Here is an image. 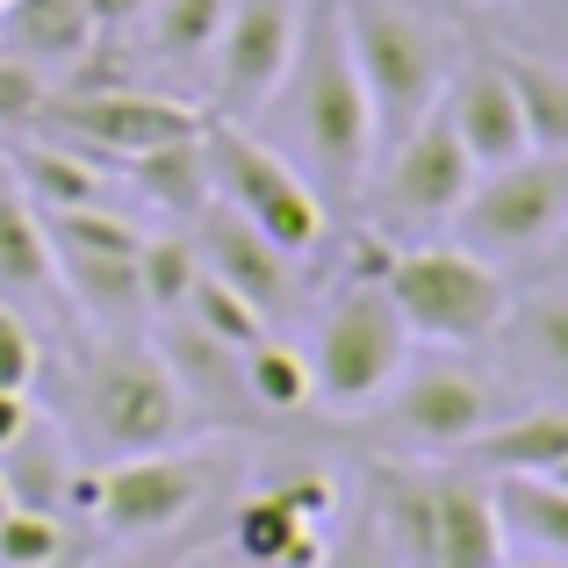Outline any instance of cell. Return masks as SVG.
Returning <instances> with one entry per match:
<instances>
[{
	"label": "cell",
	"mask_w": 568,
	"mask_h": 568,
	"mask_svg": "<svg viewBox=\"0 0 568 568\" xmlns=\"http://www.w3.org/2000/svg\"><path fill=\"white\" fill-rule=\"evenodd\" d=\"M303 532H317V526H310V518L295 511L281 489H260V497H245V504L231 511V547H237L252 568H281V555H288Z\"/></svg>",
	"instance_id": "cell-27"
},
{
	"label": "cell",
	"mask_w": 568,
	"mask_h": 568,
	"mask_svg": "<svg viewBox=\"0 0 568 568\" xmlns=\"http://www.w3.org/2000/svg\"><path fill=\"white\" fill-rule=\"evenodd\" d=\"M0 483H8V504L14 511H65L72 497V454L51 425L29 417L8 446H0Z\"/></svg>",
	"instance_id": "cell-21"
},
{
	"label": "cell",
	"mask_w": 568,
	"mask_h": 568,
	"mask_svg": "<svg viewBox=\"0 0 568 568\" xmlns=\"http://www.w3.org/2000/svg\"><path fill=\"white\" fill-rule=\"evenodd\" d=\"M274 101L295 123L303 181L332 202H353L367 187V166H375V123H367V94L346 51L338 0H303V37H295L288 80H281Z\"/></svg>",
	"instance_id": "cell-1"
},
{
	"label": "cell",
	"mask_w": 568,
	"mask_h": 568,
	"mask_svg": "<svg viewBox=\"0 0 568 568\" xmlns=\"http://www.w3.org/2000/svg\"><path fill=\"white\" fill-rule=\"evenodd\" d=\"M382 288H388V303H396L410 346H439V353L489 346L497 324H504V310H511V281H504V266H489L483 252L454 245V237L396 245Z\"/></svg>",
	"instance_id": "cell-4"
},
{
	"label": "cell",
	"mask_w": 568,
	"mask_h": 568,
	"mask_svg": "<svg viewBox=\"0 0 568 568\" xmlns=\"http://www.w3.org/2000/svg\"><path fill=\"white\" fill-rule=\"evenodd\" d=\"M223 14H231V0H152V8H144V22H152V58L173 65V72L202 65V58L216 51Z\"/></svg>",
	"instance_id": "cell-26"
},
{
	"label": "cell",
	"mask_w": 568,
	"mask_h": 568,
	"mask_svg": "<svg viewBox=\"0 0 568 568\" xmlns=\"http://www.w3.org/2000/svg\"><path fill=\"white\" fill-rule=\"evenodd\" d=\"M43 94H51V80H43L37 65H22V58L0 51V138H22V130L37 123Z\"/></svg>",
	"instance_id": "cell-31"
},
{
	"label": "cell",
	"mask_w": 568,
	"mask_h": 568,
	"mask_svg": "<svg viewBox=\"0 0 568 568\" xmlns=\"http://www.w3.org/2000/svg\"><path fill=\"white\" fill-rule=\"evenodd\" d=\"M29 130H51V138L80 144V152L109 159L115 173L130 159H144L152 144H173V138H194L202 130V109H187L181 94H159V87H101V94H43L37 123Z\"/></svg>",
	"instance_id": "cell-10"
},
{
	"label": "cell",
	"mask_w": 568,
	"mask_h": 568,
	"mask_svg": "<svg viewBox=\"0 0 568 568\" xmlns=\"http://www.w3.org/2000/svg\"><path fill=\"white\" fill-rule=\"evenodd\" d=\"M144 8H152V0H87V14H94V29H101V37H115V29L144 22Z\"/></svg>",
	"instance_id": "cell-35"
},
{
	"label": "cell",
	"mask_w": 568,
	"mask_h": 568,
	"mask_svg": "<svg viewBox=\"0 0 568 568\" xmlns=\"http://www.w3.org/2000/svg\"><path fill=\"white\" fill-rule=\"evenodd\" d=\"M518 94V115H526V144L532 152H568V72L555 58H532L526 43H489Z\"/></svg>",
	"instance_id": "cell-24"
},
{
	"label": "cell",
	"mask_w": 568,
	"mask_h": 568,
	"mask_svg": "<svg viewBox=\"0 0 568 568\" xmlns=\"http://www.w3.org/2000/svg\"><path fill=\"white\" fill-rule=\"evenodd\" d=\"M37 295H58L51 274V237H43V216L22 187H14L8 159H0V303H37Z\"/></svg>",
	"instance_id": "cell-19"
},
{
	"label": "cell",
	"mask_w": 568,
	"mask_h": 568,
	"mask_svg": "<svg viewBox=\"0 0 568 568\" xmlns=\"http://www.w3.org/2000/svg\"><path fill=\"white\" fill-rule=\"evenodd\" d=\"M181 317L194 324V332H209L216 346H231V353H245V346H260V338H266V310H252L245 295L223 288L216 274H194V288H187Z\"/></svg>",
	"instance_id": "cell-28"
},
{
	"label": "cell",
	"mask_w": 568,
	"mask_h": 568,
	"mask_svg": "<svg viewBox=\"0 0 568 568\" xmlns=\"http://www.w3.org/2000/svg\"><path fill=\"white\" fill-rule=\"evenodd\" d=\"M568 223V152H518L511 166L475 173V187L454 209V245L483 252L489 266L540 260Z\"/></svg>",
	"instance_id": "cell-7"
},
{
	"label": "cell",
	"mask_w": 568,
	"mask_h": 568,
	"mask_svg": "<svg viewBox=\"0 0 568 568\" xmlns=\"http://www.w3.org/2000/svg\"><path fill=\"white\" fill-rule=\"evenodd\" d=\"M181 231L194 237V260H202V274H216L223 288H237L252 310H288L295 303V260L281 245H266L260 231H252L245 216H231V209L209 194V209L194 223H181Z\"/></svg>",
	"instance_id": "cell-14"
},
{
	"label": "cell",
	"mask_w": 568,
	"mask_h": 568,
	"mask_svg": "<svg viewBox=\"0 0 568 568\" xmlns=\"http://www.w3.org/2000/svg\"><path fill=\"white\" fill-rule=\"evenodd\" d=\"M216 454H181V446H152V454H123L101 475H72V497L87 504L109 540H159V532L187 526V511H202V497L216 489Z\"/></svg>",
	"instance_id": "cell-8"
},
{
	"label": "cell",
	"mask_w": 568,
	"mask_h": 568,
	"mask_svg": "<svg viewBox=\"0 0 568 568\" xmlns=\"http://www.w3.org/2000/svg\"><path fill=\"white\" fill-rule=\"evenodd\" d=\"M468 8H526V0H468Z\"/></svg>",
	"instance_id": "cell-40"
},
{
	"label": "cell",
	"mask_w": 568,
	"mask_h": 568,
	"mask_svg": "<svg viewBox=\"0 0 568 568\" xmlns=\"http://www.w3.org/2000/svg\"><path fill=\"white\" fill-rule=\"evenodd\" d=\"M468 475H555L568 460V403H540V410H504L489 432L460 446Z\"/></svg>",
	"instance_id": "cell-16"
},
{
	"label": "cell",
	"mask_w": 568,
	"mask_h": 568,
	"mask_svg": "<svg viewBox=\"0 0 568 568\" xmlns=\"http://www.w3.org/2000/svg\"><path fill=\"white\" fill-rule=\"evenodd\" d=\"M194 274H202V260H194L187 231H159V237L138 245V281H144V310H152V317H181Z\"/></svg>",
	"instance_id": "cell-29"
},
{
	"label": "cell",
	"mask_w": 568,
	"mask_h": 568,
	"mask_svg": "<svg viewBox=\"0 0 568 568\" xmlns=\"http://www.w3.org/2000/svg\"><path fill=\"white\" fill-rule=\"evenodd\" d=\"M94 37L87 0H0V51L22 65H65L80 43Z\"/></svg>",
	"instance_id": "cell-20"
},
{
	"label": "cell",
	"mask_w": 568,
	"mask_h": 568,
	"mask_svg": "<svg viewBox=\"0 0 568 568\" xmlns=\"http://www.w3.org/2000/svg\"><path fill=\"white\" fill-rule=\"evenodd\" d=\"M555 483H568V460H561V468H555Z\"/></svg>",
	"instance_id": "cell-42"
},
{
	"label": "cell",
	"mask_w": 568,
	"mask_h": 568,
	"mask_svg": "<svg viewBox=\"0 0 568 568\" xmlns=\"http://www.w3.org/2000/svg\"><path fill=\"white\" fill-rule=\"evenodd\" d=\"M338 22H346V51H353V72H361L375 159H382L446 94L460 37L446 14H425L417 0H338Z\"/></svg>",
	"instance_id": "cell-2"
},
{
	"label": "cell",
	"mask_w": 568,
	"mask_h": 568,
	"mask_svg": "<svg viewBox=\"0 0 568 568\" xmlns=\"http://www.w3.org/2000/svg\"><path fill=\"white\" fill-rule=\"evenodd\" d=\"M123 181L173 223H194L209 209V159H202V130L194 138H173V144H152L144 159H130Z\"/></svg>",
	"instance_id": "cell-22"
},
{
	"label": "cell",
	"mask_w": 568,
	"mask_h": 568,
	"mask_svg": "<svg viewBox=\"0 0 568 568\" xmlns=\"http://www.w3.org/2000/svg\"><path fill=\"white\" fill-rule=\"evenodd\" d=\"M51 274L94 332H130L138 317H152L144 281H138V252H51Z\"/></svg>",
	"instance_id": "cell-18"
},
{
	"label": "cell",
	"mask_w": 568,
	"mask_h": 568,
	"mask_svg": "<svg viewBox=\"0 0 568 568\" xmlns=\"http://www.w3.org/2000/svg\"><path fill=\"white\" fill-rule=\"evenodd\" d=\"M332 568H403L396 561V547L382 540V526H375V511H361V526L346 532V547H338V555H324Z\"/></svg>",
	"instance_id": "cell-34"
},
{
	"label": "cell",
	"mask_w": 568,
	"mask_h": 568,
	"mask_svg": "<svg viewBox=\"0 0 568 568\" xmlns=\"http://www.w3.org/2000/svg\"><path fill=\"white\" fill-rule=\"evenodd\" d=\"M43 367V346H37V324L22 317L14 303H0V388H14V396H29V382H37Z\"/></svg>",
	"instance_id": "cell-32"
},
{
	"label": "cell",
	"mask_w": 568,
	"mask_h": 568,
	"mask_svg": "<svg viewBox=\"0 0 568 568\" xmlns=\"http://www.w3.org/2000/svg\"><path fill=\"white\" fill-rule=\"evenodd\" d=\"M489 497H497L504 540H526L532 555L568 561V483H555V475H489Z\"/></svg>",
	"instance_id": "cell-23"
},
{
	"label": "cell",
	"mask_w": 568,
	"mask_h": 568,
	"mask_svg": "<svg viewBox=\"0 0 568 568\" xmlns=\"http://www.w3.org/2000/svg\"><path fill=\"white\" fill-rule=\"evenodd\" d=\"M72 396H80L94 446H109V454H152L194 425V403L166 367V353L138 346L130 332H94L72 353Z\"/></svg>",
	"instance_id": "cell-3"
},
{
	"label": "cell",
	"mask_w": 568,
	"mask_h": 568,
	"mask_svg": "<svg viewBox=\"0 0 568 568\" xmlns=\"http://www.w3.org/2000/svg\"><path fill=\"white\" fill-rule=\"evenodd\" d=\"M532 29H540V37H547V43L561 51L555 65L568 72V0H540V8H532Z\"/></svg>",
	"instance_id": "cell-36"
},
{
	"label": "cell",
	"mask_w": 568,
	"mask_h": 568,
	"mask_svg": "<svg viewBox=\"0 0 568 568\" xmlns=\"http://www.w3.org/2000/svg\"><path fill=\"white\" fill-rule=\"evenodd\" d=\"M29 417H37V410H29V396H14V388H0V446H8L14 432L29 425Z\"/></svg>",
	"instance_id": "cell-38"
},
{
	"label": "cell",
	"mask_w": 568,
	"mask_h": 568,
	"mask_svg": "<svg viewBox=\"0 0 568 568\" xmlns=\"http://www.w3.org/2000/svg\"><path fill=\"white\" fill-rule=\"evenodd\" d=\"M202 159H209V194L231 216H245L266 245H281L288 260H310L332 237V209L303 181V166L274 152L266 138H252V123L231 115H202Z\"/></svg>",
	"instance_id": "cell-5"
},
{
	"label": "cell",
	"mask_w": 568,
	"mask_h": 568,
	"mask_svg": "<svg viewBox=\"0 0 568 568\" xmlns=\"http://www.w3.org/2000/svg\"><path fill=\"white\" fill-rule=\"evenodd\" d=\"M497 568H568V561H555V555H532V561H497Z\"/></svg>",
	"instance_id": "cell-39"
},
{
	"label": "cell",
	"mask_w": 568,
	"mask_h": 568,
	"mask_svg": "<svg viewBox=\"0 0 568 568\" xmlns=\"http://www.w3.org/2000/svg\"><path fill=\"white\" fill-rule=\"evenodd\" d=\"M540 288H568V223H561V237L540 252Z\"/></svg>",
	"instance_id": "cell-37"
},
{
	"label": "cell",
	"mask_w": 568,
	"mask_h": 568,
	"mask_svg": "<svg viewBox=\"0 0 568 568\" xmlns=\"http://www.w3.org/2000/svg\"><path fill=\"white\" fill-rule=\"evenodd\" d=\"M439 109H446V123H454L460 152L475 159V173L511 166L518 152H532V144H526V115H518V94H511V80H504L497 51H489V37L460 43Z\"/></svg>",
	"instance_id": "cell-13"
},
{
	"label": "cell",
	"mask_w": 568,
	"mask_h": 568,
	"mask_svg": "<svg viewBox=\"0 0 568 568\" xmlns=\"http://www.w3.org/2000/svg\"><path fill=\"white\" fill-rule=\"evenodd\" d=\"M504 518L489 497V475L432 468V568H497Z\"/></svg>",
	"instance_id": "cell-15"
},
{
	"label": "cell",
	"mask_w": 568,
	"mask_h": 568,
	"mask_svg": "<svg viewBox=\"0 0 568 568\" xmlns=\"http://www.w3.org/2000/svg\"><path fill=\"white\" fill-rule=\"evenodd\" d=\"M237 367H245V396H252V410H260V417L310 410V361H303V346H281V338L266 332L260 346L237 353Z\"/></svg>",
	"instance_id": "cell-25"
},
{
	"label": "cell",
	"mask_w": 568,
	"mask_h": 568,
	"mask_svg": "<svg viewBox=\"0 0 568 568\" xmlns=\"http://www.w3.org/2000/svg\"><path fill=\"white\" fill-rule=\"evenodd\" d=\"M310 361V403L332 417H367L388 396V382L410 361V332H403L396 303L382 281H346L332 310L317 317V338L303 346Z\"/></svg>",
	"instance_id": "cell-6"
},
{
	"label": "cell",
	"mask_w": 568,
	"mask_h": 568,
	"mask_svg": "<svg viewBox=\"0 0 568 568\" xmlns=\"http://www.w3.org/2000/svg\"><path fill=\"white\" fill-rule=\"evenodd\" d=\"M58 561H65L58 511H8L0 518V568H58Z\"/></svg>",
	"instance_id": "cell-30"
},
{
	"label": "cell",
	"mask_w": 568,
	"mask_h": 568,
	"mask_svg": "<svg viewBox=\"0 0 568 568\" xmlns=\"http://www.w3.org/2000/svg\"><path fill=\"white\" fill-rule=\"evenodd\" d=\"M274 489H281V497H288L295 511L310 518V526L324 532V518H332V504H338V483H332V475H324V468H303V475H281Z\"/></svg>",
	"instance_id": "cell-33"
},
{
	"label": "cell",
	"mask_w": 568,
	"mask_h": 568,
	"mask_svg": "<svg viewBox=\"0 0 568 568\" xmlns=\"http://www.w3.org/2000/svg\"><path fill=\"white\" fill-rule=\"evenodd\" d=\"M295 37H303V0H231L209 51V87H216V115L252 123L274 109L281 80H288Z\"/></svg>",
	"instance_id": "cell-12"
},
{
	"label": "cell",
	"mask_w": 568,
	"mask_h": 568,
	"mask_svg": "<svg viewBox=\"0 0 568 568\" xmlns=\"http://www.w3.org/2000/svg\"><path fill=\"white\" fill-rule=\"evenodd\" d=\"M8 511H14V504H8V483H0V518H8Z\"/></svg>",
	"instance_id": "cell-41"
},
{
	"label": "cell",
	"mask_w": 568,
	"mask_h": 568,
	"mask_svg": "<svg viewBox=\"0 0 568 568\" xmlns=\"http://www.w3.org/2000/svg\"><path fill=\"white\" fill-rule=\"evenodd\" d=\"M497 338L511 353L518 382L547 388V396H568V288H532L526 303L511 295Z\"/></svg>",
	"instance_id": "cell-17"
},
{
	"label": "cell",
	"mask_w": 568,
	"mask_h": 568,
	"mask_svg": "<svg viewBox=\"0 0 568 568\" xmlns=\"http://www.w3.org/2000/svg\"><path fill=\"white\" fill-rule=\"evenodd\" d=\"M375 410H382V425L396 432L403 446L446 460V454H460L475 432L497 425V417L511 410V396H504L497 375H483V367L439 353V361H403V375L388 382V396L375 403Z\"/></svg>",
	"instance_id": "cell-9"
},
{
	"label": "cell",
	"mask_w": 568,
	"mask_h": 568,
	"mask_svg": "<svg viewBox=\"0 0 568 568\" xmlns=\"http://www.w3.org/2000/svg\"><path fill=\"white\" fill-rule=\"evenodd\" d=\"M375 223L388 231H432V223H454V209H460V194L475 187V159L460 152V138H454V123H446V109L432 101L425 115H417L410 130H403L396 144L375 159Z\"/></svg>",
	"instance_id": "cell-11"
}]
</instances>
